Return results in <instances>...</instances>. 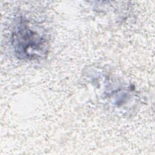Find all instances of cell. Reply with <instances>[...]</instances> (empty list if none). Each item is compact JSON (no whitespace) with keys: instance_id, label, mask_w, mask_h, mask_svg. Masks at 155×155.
I'll return each instance as SVG.
<instances>
[{"instance_id":"1","label":"cell","mask_w":155,"mask_h":155,"mask_svg":"<svg viewBox=\"0 0 155 155\" xmlns=\"http://www.w3.org/2000/svg\"><path fill=\"white\" fill-rule=\"evenodd\" d=\"M15 47L18 53L26 58H34L44 48V41L37 33L30 30L27 25H22L15 33Z\"/></svg>"}]
</instances>
